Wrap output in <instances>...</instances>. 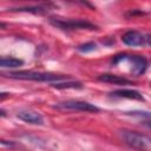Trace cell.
Wrapping results in <instances>:
<instances>
[{
  "mask_svg": "<svg viewBox=\"0 0 151 151\" xmlns=\"http://www.w3.org/2000/svg\"><path fill=\"white\" fill-rule=\"evenodd\" d=\"M59 109H66V110H76V111H85V112H98L99 109L94 106L93 104H90L87 101H80V100H67L59 103L57 105Z\"/></svg>",
  "mask_w": 151,
  "mask_h": 151,
  "instance_id": "obj_4",
  "label": "cell"
},
{
  "mask_svg": "<svg viewBox=\"0 0 151 151\" xmlns=\"http://www.w3.org/2000/svg\"><path fill=\"white\" fill-rule=\"evenodd\" d=\"M100 81H104V83H110V84H116V85H125V84H131L130 80H127L126 78L124 77H120V76H116V74H110V73H106V74H101L99 76L98 78Z\"/></svg>",
  "mask_w": 151,
  "mask_h": 151,
  "instance_id": "obj_8",
  "label": "cell"
},
{
  "mask_svg": "<svg viewBox=\"0 0 151 151\" xmlns=\"http://www.w3.org/2000/svg\"><path fill=\"white\" fill-rule=\"evenodd\" d=\"M17 117L21 119L25 123L28 124H35V125H41L44 123V118L40 113L32 111V110H21L18 112Z\"/></svg>",
  "mask_w": 151,
  "mask_h": 151,
  "instance_id": "obj_6",
  "label": "cell"
},
{
  "mask_svg": "<svg viewBox=\"0 0 151 151\" xmlns=\"http://www.w3.org/2000/svg\"><path fill=\"white\" fill-rule=\"evenodd\" d=\"M9 78L14 79H22V80H34V81H58L63 80L65 77L59 76V74H53V73H44V72H34V71H18V72H12L7 74Z\"/></svg>",
  "mask_w": 151,
  "mask_h": 151,
  "instance_id": "obj_2",
  "label": "cell"
},
{
  "mask_svg": "<svg viewBox=\"0 0 151 151\" xmlns=\"http://www.w3.org/2000/svg\"><path fill=\"white\" fill-rule=\"evenodd\" d=\"M52 86L57 87V88H65V87H72V88H76V87H81V84L78 83V81H67V83H54L52 84Z\"/></svg>",
  "mask_w": 151,
  "mask_h": 151,
  "instance_id": "obj_11",
  "label": "cell"
},
{
  "mask_svg": "<svg viewBox=\"0 0 151 151\" xmlns=\"http://www.w3.org/2000/svg\"><path fill=\"white\" fill-rule=\"evenodd\" d=\"M131 61H132V73L134 76H140L145 72L147 67V61L144 57L134 55L131 58Z\"/></svg>",
  "mask_w": 151,
  "mask_h": 151,
  "instance_id": "obj_7",
  "label": "cell"
},
{
  "mask_svg": "<svg viewBox=\"0 0 151 151\" xmlns=\"http://www.w3.org/2000/svg\"><path fill=\"white\" fill-rule=\"evenodd\" d=\"M122 139L131 147L139 150V151H149L151 147V140L147 136L142 134L136 131L130 130H122L119 131Z\"/></svg>",
  "mask_w": 151,
  "mask_h": 151,
  "instance_id": "obj_1",
  "label": "cell"
},
{
  "mask_svg": "<svg viewBox=\"0 0 151 151\" xmlns=\"http://www.w3.org/2000/svg\"><path fill=\"white\" fill-rule=\"evenodd\" d=\"M51 24L61 29H96V26L86 20H60V19H51Z\"/></svg>",
  "mask_w": 151,
  "mask_h": 151,
  "instance_id": "obj_3",
  "label": "cell"
},
{
  "mask_svg": "<svg viewBox=\"0 0 151 151\" xmlns=\"http://www.w3.org/2000/svg\"><path fill=\"white\" fill-rule=\"evenodd\" d=\"M8 97V93H6V92H0V99H5V98H7Z\"/></svg>",
  "mask_w": 151,
  "mask_h": 151,
  "instance_id": "obj_13",
  "label": "cell"
},
{
  "mask_svg": "<svg viewBox=\"0 0 151 151\" xmlns=\"http://www.w3.org/2000/svg\"><path fill=\"white\" fill-rule=\"evenodd\" d=\"M113 96H117V97H123V98H129V99H137V100H143V96L138 92V91H134V90H118V91H114L112 93Z\"/></svg>",
  "mask_w": 151,
  "mask_h": 151,
  "instance_id": "obj_9",
  "label": "cell"
},
{
  "mask_svg": "<svg viewBox=\"0 0 151 151\" xmlns=\"http://www.w3.org/2000/svg\"><path fill=\"white\" fill-rule=\"evenodd\" d=\"M94 48H96V44L93 42H87V44L78 46V51L80 52H90V51H93Z\"/></svg>",
  "mask_w": 151,
  "mask_h": 151,
  "instance_id": "obj_12",
  "label": "cell"
},
{
  "mask_svg": "<svg viewBox=\"0 0 151 151\" xmlns=\"http://www.w3.org/2000/svg\"><path fill=\"white\" fill-rule=\"evenodd\" d=\"M24 64L22 60L17 59V58H5V57H0V67H6V68H14V67H19Z\"/></svg>",
  "mask_w": 151,
  "mask_h": 151,
  "instance_id": "obj_10",
  "label": "cell"
},
{
  "mask_svg": "<svg viewBox=\"0 0 151 151\" xmlns=\"http://www.w3.org/2000/svg\"><path fill=\"white\" fill-rule=\"evenodd\" d=\"M5 116H6V111L0 109V117H5Z\"/></svg>",
  "mask_w": 151,
  "mask_h": 151,
  "instance_id": "obj_14",
  "label": "cell"
},
{
  "mask_svg": "<svg viewBox=\"0 0 151 151\" xmlns=\"http://www.w3.org/2000/svg\"><path fill=\"white\" fill-rule=\"evenodd\" d=\"M147 39H149V37L145 38L138 31H127L122 37L123 42L127 46H142L145 44V40H147Z\"/></svg>",
  "mask_w": 151,
  "mask_h": 151,
  "instance_id": "obj_5",
  "label": "cell"
}]
</instances>
